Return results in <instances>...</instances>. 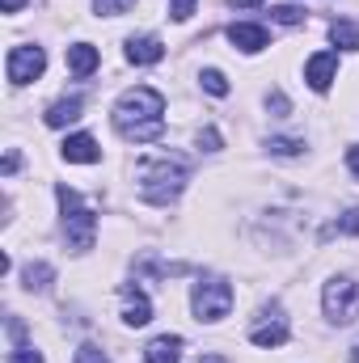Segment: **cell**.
Masks as SVG:
<instances>
[{
	"label": "cell",
	"mask_w": 359,
	"mask_h": 363,
	"mask_svg": "<svg viewBox=\"0 0 359 363\" xmlns=\"http://www.w3.org/2000/svg\"><path fill=\"white\" fill-rule=\"evenodd\" d=\"M114 127L123 140L131 144H148V140H161L165 135V97L148 85H136L118 97L114 106Z\"/></svg>",
	"instance_id": "6da1fadb"
},
{
	"label": "cell",
	"mask_w": 359,
	"mask_h": 363,
	"mask_svg": "<svg viewBox=\"0 0 359 363\" xmlns=\"http://www.w3.org/2000/svg\"><path fill=\"white\" fill-rule=\"evenodd\" d=\"M186 178L190 174H186L182 161H174V157H153V161L140 165V194H144V203L165 207V203H174L182 194Z\"/></svg>",
	"instance_id": "7a4b0ae2"
},
{
	"label": "cell",
	"mask_w": 359,
	"mask_h": 363,
	"mask_svg": "<svg viewBox=\"0 0 359 363\" xmlns=\"http://www.w3.org/2000/svg\"><path fill=\"white\" fill-rule=\"evenodd\" d=\"M60 194V207H64V237H68V245L72 250H93V233H97V216H93L89 207L81 203V194L72 190V186H60L55 190Z\"/></svg>",
	"instance_id": "3957f363"
},
{
	"label": "cell",
	"mask_w": 359,
	"mask_h": 363,
	"mask_svg": "<svg viewBox=\"0 0 359 363\" xmlns=\"http://www.w3.org/2000/svg\"><path fill=\"white\" fill-rule=\"evenodd\" d=\"M190 304H194V317H199V321H220V317H228V308H233V287H228L224 279L207 274V279L194 283Z\"/></svg>",
	"instance_id": "277c9868"
},
{
	"label": "cell",
	"mask_w": 359,
	"mask_h": 363,
	"mask_svg": "<svg viewBox=\"0 0 359 363\" xmlns=\"http://www.w3.org/2000/svg\"><path fill=\"white\" fill-rule=\"evenodd\" d=\"M321 304H326V317H330V321L351 325L359 317V279H330Z\"/></svg>",
	"instance_id": "5b68a950"
},
{
	"label": "cell",
	"mask_w": 359,
	"mask_h": 363,
	"mask_svg": "<svg viewBox=\"0 0 359 363\" xmlns=\"http://www.w3.org/2000/svg\"><path fill=\"white\" fill-rule=\"evenodd\" d=\"M4 68H9V81H13V85H30V81L43 77L47 55H43V47H13Z\"/></svg>",
	"instance_id": "8992f818"
},
{
	"label": "cell",
	"mask_w": 359,
	"mask_h": 363,
	"mask_svg": "<svg viewBox=\"0 0 359 363\" xmlns=\"http://www.w3.org/2000/svg\"><path fill=\"white\" fill-rule=\"evenodd\" d=\"M250 342L254 347H283L287 342V317H283L279 304H270L267 313H263V321L250 330Z\"/></svg>",
	"instance_id": "52a82bcc"
},
{
	"label": "cell",
	"mask_w": 359,
	"mask_h": 363,
	"mask_svg": "<svg viewBox=\"0 0 359 363\" xmlns=\"http://www.w3.org/2000/svg\"><path fill=\"white\" fill-rule=\"evenodd\" d=\"M334 77H338V55H334V51H317V55L304 64V81H309L317 93L330 89V85H334Z\"/></svg>",
	"instance_id": "ba28073f"
},
{
	"label": "cell",
	"mask_w": 359,
	"mask_h": 363,
	"mask_svg": "<svg viewBox=\"0 0 359 363\" xmlns=\"http://www.w3.org/2000/svg\"><path fill=\"white\" fill-rule=\"evenodd\" d=\"M228 43L254 55V51H263V47L270 43V34H267V26H254V21H233V26H228Z\"/></svg>",
	"instance_id": "9c48e42d"
},
{
	"label": "cell",
	"mask_w": 359,
	"mask_h": 363,
	"mask_svg": "<svg viewBox=\"0 0 359 363\" xmlns=\"http://www.w3.org/2000/svg\"><path fill=\"white\" fill-rule=\"evenodd\" d=\"M161 55H165V43H161L157 34L127 38V60H131V64H140V68H148V64H161Z\"/></svg>",
	"instance_id": "30bf717a"
},
{
	"label": "cell",
	"mask_w": 359,
	"mask_h": 363,
	"mask_svg": "<svg viewBox=\"0 0 359 363\" xmlns=\"http://www.w3.org/2000/svg\"><path fill=\"white\" fill-rule=\"evenodd\" d=\"M118 291L127 296V308H123V321H127V325H148V321H153V304L144 300V291H136L131 283H123Z\"/></svg>",
	"instance_id": "8fae6325"
},
{
	"label": "cell",
	"mask_w": 359,
	"mask_h": 363,
	"mask_svg": "<svg viewBox=\"0 0 359 363\" xmlns=\"http://www.w3.org/2000/svg\"><path fill=\"white\" fill-rule=\"evenodd\" d=\"M97 157H101V148H97L93 135H68V140H64V161H72V165H93Z\"/></svg>",
	"instance_id": "7c38bea8"
},
{
	"label": "cell",
	"mask_w": 359,
	"mask_h": 363,
	"mask_svg": "<svg viewBox=\"0 0 359 363\" xmlns=\"http://www.w3.org/2000/svg\"><path fill=\"white\" fill-rule=\"evenodd\" d=\"M178 355H182V338L178 334H161V338H153L148 351H144V359L148 363H178Z\"/></svg>",
	"instance_id": "4fadbf2b"
},
{
	"label": "cell",
	"mask_w": 359,
	"mask_h": 363,
	"mask_svg": "<svg viewBox=\"0 0 359 363\" xmlns=\"http://www.w3.org/2000/svg\"><path fill=\"white\" fill-rule=\"evenodd\" d=\"M68 68H72V77H93V68H97V47L89 43H77V47H68Z\"/></svg>",
	"instance_id": "5bb4252c"
},
{
	"label": "cell",
	"mask_w": 359,
	"mask_h": 363,
	"mask_svg": "<svg viewBox=\"0 0 359 363\" xmlns=\"http://www.w3.org/2000/svg\"><path fill=\"white\" fill-rule=\"evenodd\" d=\"M81 110H85L81 97H64V101H55V106L47 110V127H68V123L81 118Z\"/></svg>",
	"instance_id": "9a60e30c"
},
{
	"label": "cell",
	"mask_w": 359,
	"mask_h": 363,
	"mask_svg": "<svg viewBox=\"0 0 359 363\" xmlns=\"http://www.w3.org/2000/svg\"><path fill=\"white\" fill-rule=\"evenodd\" d=\"M21 279H26V291H47L51 279H55V271H51L47 262H30V267L21 271Z\"/></svg>",
	"instance_id": "2e32d148"
},
{
	"label": "cell",
	"mask_w": 359,
	"mask_h": 363,
	"mask_svg": "<svg viewBox=\"0 0 359 363\" xmlns=\"http://www.w3.org/2000/svg\"><path fill=\"white\" fill-rule=\"evenodd\" d=\"M330 38H334V47H343V51H359V26L355 21H334V26H330Z\"/></svg>",
	"instance_id": "e0dca14e"
},
{
	"label": "cell",
	"mask_w": 359,
	"mask_h": 363,
	"mask_svg": "<svg viewBox=\"0 0 359 363\" xmlns=\"http://www.w3.org/2000/svg\"><path fill=\"white\" fill-rule=\"evenodd\" d=\"M199 81H203V89L211 93V97H224V93H228V81H224V72H216V68H207Z\"/></svg>",
	"instance_id": "ac0fdd59"
},
{
	"label": "cell",
	"mask_w": 359,
	"mask_h": 363,
	"mask_svg": "<svg viewBox=\"0 0 359 363\" xmlns=\"http://www.w3.org/2000/svg\"><path fill=\"white\" fill-rule=\"evenodd\" d=\"M267 148L275 152V157H296L304 144H300V140H287V135H275V140H267Z\"/></svg>",
	"instance_id": "d6986e66"
},
{
	"label": "cell",
	"mask_w": 359,
	"mask_h": 363,
	"mask_svg": "<svg viewBox=\"0 0 359 363\" xmlns=\"http://www.w3.org/2000/svg\"><path fill=\"white\" fill-rule=\"evenodd\" d=\"M136 0H93V9L101 13V17H118V13H127Z\"/></svg>",
	"instance_id": "ffe728a7"
},
{
	"label": "cell",
	"mask_w": 359,
	"mask_h": 363,
	"mask_svg": "<svg viewBox=\"0 0 359 363\" xmlns=\"http://www.w3.org/2000/svg\"><path fill=\"white\" fill-rule=\"evenodd\" d=\"M270 17H275V21H283V26H296V21H304V13H300L296 4H279V9H270Z\"/></svg>",
	"instance_id": "44dd1931"
},
{
	"label": "cell",
	"mask_w": 359,
	"mask_h": 363,
	"mask_svg": "<svg viewBox=\"0 0 359 363\" xmlns=\"http://www.w3.org/2000/svg\"><path fill=\"white\" fill-rule=\"evenodd\" d=\"M77 363H110V359H106V351H101V347L85 342V347H77Z\"/></svg>",
	"instance_id": "7402d4cb"
},
{
	"label": "cell",
	"mask_w": 359,
	"mask_h": 363,
	"mask_svg": "<svg viewBox=\"0 0 359 363\" xmlns=\"http://www.w3.org/2000/svg\"><path fill=\"white\" fill-rule=\"evenodd\" d=\"M334 228H338V233H351V237H355V233H359V207H351V211H343V220H338Z\"/></svg>",
	"instance_id": "603a6c76"
},
{
	"label": "cell",
	"mask_w": 359,
	"mask_h": 363,
	"mask_svg": "<svg viewBox=\"0 0 359 363\" xmlns=\"http://www.w3.org/2000/svg\"><path fill=\"white\" fill-rule=\"evenodd\" d=\"M9 363H43V355H38L34 347H13V355H9Z\"/></svg>",
	"instance_id": "cb8c5ba5"
},
{
	"label": "cell",
	"mask_w": 359,
	"mask_h": 363,
	"mask_svg": "<svg viewBox=\"0 0 359 363\" xmlns=\"http://www.w3.org/2000/svg\"><path fill=\"white\" fill-rule=\"evenodd\" d=\"M170 13H174V21H186L194 13V0H170Z\"/></svg>",
	"instance_id": "d4e9b609"
},
{
	"label": "cell",
	"mask_w": 359,
	"mask_h": 363,
	"mask_svg": "<svg viewBox=\"0 0 359 363\" xmlns=\"http://www.w3.org/2000/svg\"><path fill=\"white\" fill-rule=\"evenodd\" d=\"M199 148H207V152H216V148H220V135H216L211 127H207V131H199Z\"/></svg>",
	"instance_id": "484cf974"
},
{
	"label": "cell",
	"mask_w": 359,
	"mask_h": 363,
	"mask_svg": "<svg viewBox=\"0 0 359 363\" xmlns=\"http://www.w3.org/2000/svg\"><path fill=\"white\" fill-rule=\"evenodd\" d=\"M270 110H275V114H287V97H283V93H270V101H267Z\"/></svg>",
	"instance_id": "4316f807"
},
{
	"label": "cell",
	"mask_w": 359,
	"mask_h": 363,
	"mask_svg": "<svg viewBox=\"0 0 359 363\" xmlns=\"http://www.w3.org/2000/svg\"><path fill=\"white\" fill-rule=\"evenodd\" d=\"M347 169L359 178V144H355V148H347Z\"/></svg>",
	"instance_id": "83f0119b"
},
{
	"label": "cell",
	"mask_w": 359,
	"mask_h": 363,
	"mask_svg": "<svg viewBox=\"0 0 359 363\" xmlns=\"http://www.w3.org/2000/svg\"><path fill=\"white\" fill-rule=\"evenodd\" d=\"M21 4H26V0H0V9H4V13H17Z\"/></svg>",
	"instance_id": "f1b7e54d"
},
{
	"label": "cell",
	"mask_w": 359,
	"mask_h": 363,
	"mask_svg": "<svg viewBox=\"0 0 359 363\" xmlns=\"http://www.w3.org/2000/svg\"><path fill=\"white\" fill-rule=\"evenodd\" d=\"M203 363H228V359H224V355H207Z\"/></svg>",
	"instance_id": "f546056e"
},
{
	"label": "cell",
	"mask_w": 359,
	"mask_h": 363,
	"mask_svg": "<svg viewBox=\"0 0 359 363\" xmlns=\"http://www.w3.org/2000/svg\"><path fill=\"white\" fill-rule=\"evenodd\" d=\"M351 363H359V342H355V347H351Z\"/></svg>",
	"instance_id": "4dcf8cb0"
},
{
	"label": "cell",
	"mask_w": 359,
	"mask_h": 363,
	"mask_svg": "<svg viewBox=\"0 0 359 363\" xmlns=\"http://www.w3.org/2000/svg\"><path fill=\"white\" fill-rule=\"evenodd\" d=\"M233 4H245V9H250V4H258V0H233Z\"/></svg>",
	"instance_id": "1f68e13d"
}]
</instances>
